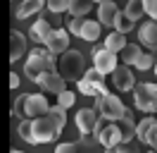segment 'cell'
<instances>
[{"label": "cell", "instance_id": "obj_1", "mask_svg": "<svg viewBox=\"0 0 157 153\" xmlns=\"http://www.w3.org/2000/svg\"><path fill=\"white\" fill-rule=\"evenodd\" d=\"M55 72H57L64 81H67V79L78 81V79L83 76V72H86V57H83V53L69 48L67 53H62L59 60L55 62Z\"/></svg>", "mask_w": 157, "mask_h": 153}, {"label": "cell", "instance_id": "obj_2", "mask_svg": "<svg viewBox=\"0 0 157 153\" xmlns=\"http://www.w3.org/2000/svg\"><path fill=\"white\" fill-rule=\"evenodd\" d=\"M55 62H57V60H55L52 53L36 48V50L29 53V60H26V65H24V74H26V79H31V81L38 84V79L45 74V72H55Z\"/></svg>", "mask_w": 157, "mask_h": 153}, {"label": "cell", "instance_id": "obj_3", "mask_svg": "<svg viewBox=\"0 0 157 153\" xmlns=\"http://www.w3.org/2000/svg\"><path fill=\"white\" fill-rule=\"evenodd\" d=\"M95 113L102 117V120H107V122H117L119 117L124 115V103H121V98L114 93H107L102 96V98H95V108H93Z\"/></svg>", "mask_w": 157, "mask_h": 153}, {"label": "cell", "instance_id": "obj_4", "mask_svg": "<svg viewBox=\"0 0 157 153\" xmlns=\"http://www.w3.org/2000/svg\"><path fill=\"white\" fill-rule=\"evenodd\" d=\"M133 91V105L143 113H157V84H138Z\"/></svg>", "mask_w": 157, "mask_h": 153}, {"label": "cell", "instance_id": "obj_5", "mask_svg": "<svg viewBox=\"0 0 157 153\" xmlns=\"http://www.w3.org/2000/svg\"><path fill=\"white\" fill-rule=\"evenodd\" d=\"M55 136H57V129H55V124H52V120L48 115L31 120V139H33V143H50Z\"/></svg>", "mask_w": 157, "mask_h": 153}, {"label": "cell", "instance_id": "obj_6", "mask_svg": "<svg viewBox=\"0 0 157 153\" xmlns=\"http://www.w3.org/2000/svg\"><path fill=\"white\" fill-rule=\"evenodd\" d=\"M100 24H98V19L93 22V19H71L69 22V31L71 34H76V36H81L83 41H98L100 36Z\"/></svg>", "mask_w": 157, "mask_h": 153}, {"label": "cell", "instance_id": "obj_7", "mask_svg": "<svg viewBox=\"0 0 157 153\" xmlns=\"http://www.w3.org/2000/svg\"><path fill=\"white\" fill-rule=\"evenodd\" d=\"M117 55H112V53H107L105 48H98L93 46V69H98L100 74H112L114 69H117Z\"/></svg>", "mask_w": 157, "mask_h": 153}, {"label": "cell", "instance_id": "obj_8", "mask_svg": "<svg viewBox=\"0 0 157 153\" xmlns=\"http://www.w3.org/2000/svg\"><path fill=\"white\" fill-rule=\"evenodd\" d=\"M48 98L43 93H26V105H24V120H36L48 113Z\"/></svg>", "mask_w": 157, "mask_h": 153}, {"label": "cell", "instance_id": "obj_9", "mask_svg": "<svg viewBox=\"0 0 157 153\" xmlns=\"http://www.w3.org/2000/svg\"><path fill=\"white\" fill-rule=\"evenodd\" d=\"M93 139H95L105 151H114L119 143H121V134H119V129H117V124H114V122H107L95 136H93Z\"/></svg>", "mask_w": 157, "mask_h": 153}, {"label": "cell", "instance_id": "obj_10", "mask_svg": "<svg viewBox=\"0 0 157 153\" xmlns=\"http://www.w3.org/2000/svg\"><path fill=\"white\" fill-rule=\"evenodd\" d=\"M43 46L48 48V53H52V55H62V53L69 50V34L64 29H52V34L45 38Z\"/></svg>", "mask_w": 157, "mask_h": 153}, {"label": "cell", "instance_id": "obj_11", "mask_svg": "<svg viewBox=\"0 0 157 153\" xmlns=\"http://www.w3.org/2000/svg\"><path fill=\"white\" fill-rule=\"evenodd\" d=\"M95 122H98V113H95L93 108H81L76 113V127H78V132L83 134V136L93 134Z\"/></svg>", "mask_w": 157, "mask_h": 153}, {"label": "cell", "instance_id": "obj_12", "mask_svg": "<svg viewBox=\"0 0 157 153\" xmlns=\"http://www.w3.org/2000/svg\"><path fill=\"white\" fill-rule=\"evenodd\" d=\"M114 124H117L119 134H121V143L133 141V136H136V122H133V113H131L128 108L124 110V115H121Z\"/></svg>", "mask_w": 157, "mask_h": 153}, {"label": "cell", "instance_id": "obj_13", "mask_svg": "<svg viewBox=\"0 0 157 153\" xmlns=\"http://www.w3.org/2000/svg\"><path fill=\"white\" fill-rule=\"evenodd\" d=\"M112 84L117 86L119 91H131L136 81H133V72L126 65H117V69L112 72Z\"/></svg>", "mask_w": 157, "mask_h": 153}, {"label": "cell", "instance_id": "obj_14", "mask_svg": "<svg viewBox=\"0 0 157 153\" xmlns=\"http://www.w3.org/2000/svg\"><path fill=\"white\" fill-rule=\"evenodd\" d=\"M38 86L43 91H48V93H62V91L67 89V81H64L57 72H45V74L38 79Z\"/></svg>", "mask_w": 157, "mask_h": 153}, {"label": "cell", "instance_id": "obj_15", "mask_svg": "<svg viewBox=\"0 0 157 153\" xmlns=\"http://www.w3.org/2000/svg\"><path fill=\"white\" fill-rule=\"evenodd\" d=\"M26 48H29V38L24 36L21 31L14 29V31L10 34V60H12V62H17L19 57H24Z\"/></svg>", "mask_w": 157, "mask_h": 153}, {"label": "cell", "instance_id": "obj_16", "mask_svg": "<svg viewBox=\"0 0 157 153\" xmlns=\"http://www.w3.org/2000/svg\"><path fill=\"white\" fill-rule=\"evenodd\" d=\"M138 38L145 48L157 50V22H143L138 29Z\"/></svg>", "mask_w": 157, "mask_h": 153}, {"label": "cell", "instance_id": "obj_17", "mask_svg": "<svg viewBox=\"0 0 157 153\" xmlns=\"http://www.w3.org/2000/svg\"><path fill=\"white\" fill-rule=\"evenodd\" d=\"M43 5H45V0H21L19 5L14 7V17L17 19H26V17H31V14L40 12Z\"/></svg>", "mask_w": 157, "mask_h": 153}, {"label": "cell", "instance_id": "obj_18", "mask_svg": "<svg viewBox=\"0 0 157 153\" xmlns=\"http://www.w3.org/2000/svg\"><path fill=\"white\" fill-rule=\"evenodd\" d=\"M119 12V7L112 2V0H105V2H100L98 5V24L100 27H112V22H114V14Z\"/></svg>", "mask_w": 157, "mask_h": 153}, {"label": "cell", "instance_id": "obj_19", "mask_svg": "<svg viewBox=\"0 0 157 153\" xmlns=\"http://www.w3.org/2000/svg\"><path fill=\"white\" fill-rule=\"evenodd\" d=\"M52 34V27H50V22L48 19H43L38 17L33 24H31V31H29V36L36 41V43H45V38Z\"/></svg>", "mask_w": 157, "mask_h": 153}, {"label": "cell", "instance_id": "obj_20", "mask_svg": "<svg viewBox=\"0 0 157 153\" xmlns=\"http://www.w3.org/2000/svg\"><path fill=\"white\" fill-rule=\"evenodd\" d=\"M76 89L83 96H90V98H102V96H107V84H90V81L78 79V81H76Z\"/></svg>", "mask_w": 157, "mask_h": 153}, {"label": "cell", "instance_id": "obj_21", "mask_svg": "<svg viewBox=\"0 0 157 153\" xmlns=\"http://www.w3.org/2000/svg\"><path fill=\"white\" fill-rule=\"evenodd\" d=\"M126 46V36H121V34H117V31H112L107 38H105V50L107 53H112V55H119L121 53V48Z\"/></svg>", "mask_w": 157, "mask_h": 153}, {"label": "cell", "instance_id": "obj_22", "mask_svg": "<svg viewBox=\"0 0 157 153\" xmlns=\"http://www.w3.org/2000/svg\"><path fill=\"white\" fill-rule=\"evenodd\" d=\"M90 10H93V0H69V10L67 12H71L74 19H83Z\"/></svg>", "mask_w": 157, "mask_h": 153}, {"label": "cell", "instance_id": "obj_23", "mask_svg": "<svg viewBox=\"0 0 157 153\" xmlns=\"http://www.w3.org/2000/svg\"><path fill=\"white\" fill-rule=\"evenodd\" d=\"M140 55H143V50H140V46H138V43H126V46L121 48V53H119L117 57H121V60L126 62V67H128V65H136Z\"/></svg>", "mask_w": 157, "mask_h": 153}, {"label": "cell", "instance_id": "obj_24", "mask_svg": "<svg viewBox=\"0 0 157 153\" xmlns=\"http://www.w3.org/2000/svg\"><path fill=\"white\" fill-rule=\"evenodd\" d=\"M52 120V124H55V129H57V134H62V129H64V124H67V110H62L59 105H52V108H48V113H45Z\"/></svg>", "mask_w": 157, "mask_h": 153}, {"label": "cell", "instance_id": "obj_25", "mask_svg": "<svg viewBox=\"0 0 157 153\" xmlns=\"http://www.w3.org/2000/svg\"><path fill=\"white\" fill-rule=\"evenodd\" d=\"M112 27H114V31H117V34L126 36L128 31L133 29V22H131V19H128L124 12H117V14H114V22H112Z\"/></svg>", "mask_w": 157, "mask_h": 153}, {"label": "cell", "instance_id": "obj_26", "mask_svg": "<svg viewBox=\"0 0 157 153\" xmlns=\"http://www.w3.org/2000/svg\"><path fill=\"white\" fill-rule=\"evenodd\" d=\"M155 124H157L155 117H143V120L136 124V136H138V141H140V143H145V136L150 134V129H152Z\"/></svg>", "mask_w": 157, "mask_h": 153}, {"label": "cell", "instance_id": "obj_27", "mask_svg": "<svg viewBox=\"0 0 157 153\" xmlns=\"http://www.w3.org/2000/svg\"><path fill=\"white\" fill-rule=\"evenodd\" d=\"M124 14H126V17L131 19L133 24H136L138 19H140L143 14H145V12H143V2H140V0H128V5H126V12H124Z\"/></svg>", "mask_w": 157, "mask_h": 153}, {"label": "cell", "instance_id": "obj_28", "mask_svg": "<svg viewBox=\"0 0 157 153\" xmlns=\"http://www.w3.org/2000/svg\"><path fill=\"white\" fill-rule=\"evenodd\" d=\"M76 103V93L74 91H62V93H57V105L62 108V110H67V108H71V105Z\"/></svg>", "mask_w": 157, "mask_h": 153}, {"label": "cell", "instance_id": "obj_29", "mask_svg": "<svg viewBox=\"0 0 157 153\" xmlns=\"http://www.w3.org/2000/svg\"><path fill=\"white\" fill-rule=\"evenodd\" d=\"M45 5H48L50 12L59 14V12H67L69 10V0H45Z\"/></svg>", "mask_w": 157, "mask_h": 153}, {"label": "cell", "instance_id": "obj_30", "mask_svg": "<svg viewBox=\"0 0 157 153\" xmlns=\"http://www.w3.org/2000/svg\"><path fill=\"white\" fill-rule=\"evenodd\" d=\"M81 79H83V81H90V84H105V76L100 74L98 69H93V67H90V69H86Z\"/></svg>", "mask_w": 157, "mask_h": 153}, {"label": "cell", "instance_id": "obj_31", "mask_svg": "<svg viewBox=\"0 0 157 153\" xmlns=\"http://www.w3.org/2000/svg\"><path fill=\"white\" fill-rule=\"evenodd\" d=\"M17 132H19V136L24 139V141L33 143V139H31V120H21L19 127H17Z\"/></svg>", "mask_w": 157, "mask_h": 153}, {"label": "cell", "instance_id": "obj_32", "mask_svg": "<svg viewBox=\"0 0 157 153\" xmlns=\"http://www.w3.org/2000/svg\"><path fill=\"white\" fill-rule=\"evenodd\" d=\"M152 65H155V57L150 55V53H143V55L138 57V62H136V67L143 69V72H145V69H152Z\"/></svg>", "mask_w": 157, "mask_h": 153}, {"label": "cell", "instance_id": "obj_33", "mask_svg": "<svg viewBox=\"0 0 157 153\" xmlns=\"http://www.w3.org/2000/svg\"><path fill=\"white\" fill-rule=\"evenodd\" d=\"M138 143H140V141H126V143H119L117 148H114V153H140Z\"/></svg>", "mask_w": 157, "mask_h": 153}, {"label": "cell", "instance_id": "obj_34", "mask_svg": "<svg viewBox=\"0 0 157 153\" xmlns=\"http://www.w3.org/2000/svg\"><path fill=\"white\" fill-rule=\"evenodd\" d=\"M24 105H26V93L17 96V98H14V105H12L14 115H17V117H21V120H24Z\"/></svg>", "mask_w": 157, "mask_h": 153}, {"label": "cell", "instance_id": "obj_35", "mask_svg": "<svg viewBox=\"0 0 157 153\" xmlns=\"http://www.w3.org/2000/svg\"><path fill=\"white\" fill-rule=\"evenodd\" d=\"M143 2V12L152 17V22H157V0H140Z\"/></svg>", "mask_w": 157, "mask_h": 153}, {"label": "cell", "instance_id": "obj_36", "mask_svg": "<svg viewBox=\"0 0 157 153\" xmlns=\"http://www.w3.org/2000/svg\"><path fill=\"white\" fill-rule=\"evenodd\" d=\"M145 143H147V146H152V148H155V153H157V124L150 129V134L145 136Z\"/></svg>", "mask_w": 157, "mask_h": 153}, {"label": "cell", "instance_id": "obj_37", "mask_svg": "<svg viewBox=\"0 0 157 153\" xmlns=\"http://www.w3.org/2000/svg\"><path fill=\"white\" fill-rule=\"evenodd\" d=\"M55 153H76V143H57V148H55Z\"/></svg>", "mask_w": 157, "mask_h": 153}, {"label": "cell", "instance_id": "obj_38", "mask_svg": "<svg viewBox=\"0 0 157 153\" xmlns=\"http://www.w3.org/2000/svg\"><path fill=\"white\" fill-rule=\"evenodd\" d=\"M19 84H21L19 74H17V72H12V74H10V86H12V89H17V86H19Z\"/></svg>", "mask_w": 157, "mask_h": 153}, {"label": "cell", "instance_id": "obj_39", "mask_svg": "<svg viewBox=\"0 0 157 153\" xmlns=\"http://www.w3.org/2000/svg\"><path fill=\"white\" fill-rule=\"evenodd\" d=\"M10 153H24V151H17V148H12V151Z\"/></svg>", "mask_w": 157, "mask_h": 153}, {"label": "cell", "instance_id": "obj_40", "mask_svg": "<svg viewBox=\"0 0 157 153\" xmlns=\"http://www.w3.org/2000/svg\"><path fill=\"white\" fill-rule=\"evenodd\" d=\"M152 69H155V74H157V60H155V65H152Z\"/></svg>", "mask_w": 157, "mask_h": 153}, {"label": "cell", "instance_id": "obj_41", "mask_svg": "<svg viewBox=\"0 0 157 153\" xmlns=\"http://www.w3.org/2000/svg\"><path fill=\"white\" fill-rule=\"evenodd\" d=\"M93 2H98V5H100V2H105V0H93Z\"/></svg>", "mask_w": 157, "mask_h": 153}, {"label": "cell", "instance_id": "obj_42", "mask_svg": "<svg viewBox=\"0 0 157 153\" xmlns=\"http://www.w3.org/2000/svg\"><path fill=\"white\" fill-rule=\"evenodd\" d=\"M102 153H114V151H102Z\"/></svg>", "mask_w": 157, "mask_h": 153}, {"label": "cell", "instance_id": "obj_43", "mask_svg": "<svg viewBox=\"0 0 157 153\" xmlns=\"http://www.w3.org/2000/svg\"><path fill=\"white\" fill-rule=\"evenodd\" d=\"M150 153H155V151H150Z\"/></svg>", "mask_w": 157, "mask_h": 153}]
</instances>
